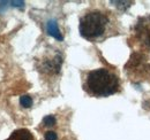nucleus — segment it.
Here are the masks:
<instances>
[{
    "label": "nucleus",
    "mask_w": 150,
    "mask_h": 140,
    "mask_svg": "<svg viewBox=\"0 0 150 140\" xmlns=\"http://www.w3.org/2000/svg\"><path fill=\"white\" fill-rule=\"evenodd\" d=\"M84 86L88 93L94 97H109L118 91L119 79L109 69L99 68L88 74Z\"/></svg>",
    "instance_id": "nucleus-1"
},
{
    "label": "nucleus",
    "mask_w": 150,
    "mask_h": 140,
    "mask_svg": "<svg viewBox=\"0 0 150 140\" xmlns=\"http://www.w3.org/2000/svg\"><path fill=\"white\" fill-rule=\"evenodd\" d=\"M109 18L100 12H90L80 20V34L83 38L93 40L103 35L106 30Z\"/></svg>",
    "instance_id": "nucleus-2"
},
{
    "label": "nucleus",
    "mask_w": 150,
    "mask_h": 140,
    "mask_svg": "<svg viewBox=\"0 0 150 140\" xmlns=\"http://www.w3.org/2000/svg\"><path fill=\"white\" fill-rule=\"evenodd\" d=\"M6 140H35L33 133L27 129L15 130Z\"/></svg>",
    "instance_id": "nucleus-3"
},
{
    "label": "nucleus",
    "mask_w": 150,
    "mask_h": 140,
    "mask_svg": "<svg viewBox=\"0 0 150 140\" xmlns=\"http://www.w3.org/2000/svg\"><path fill=\"white\" fill-rule=\"evenodd\" d=\"M46 31H47V34L50 36H52L53 38H56L57 40H60L61 41L64 39V37H62L60 30H59V28H58V23H57L56 20H50L47 22V24H46Z\"/></svg>",
    "instance_id": "nucleus-4"
},
{
    "label": "nucleus",
    "mask_w": 150,
    "mask_h": 140,
    "mask_svg": "<svg viewBox=\"0 0 150 140\" xmlns=\"http://www.w3.org/2000/svg\"><path fill=\"white\" fill-rule=\"evenodd\" d=\"M20 104H21L22 107H24V108H29V107L33 106V99L29 95H22L20 98Z\"/></svg>",
    "instance_id": "nucleus-5"
},
{
    "label": "nucleus",
    "mask_w": 150,
    "mask_h": 140,
    "mask_svg": "<svg viewBox=\"0 0 150 140\" xmlns=\"http://www.w3.org/2000/svg\"><path fill=\"white\" fill-rule=\"evenodd\" d=\"M43 123L46 126H53L56 124V117L53 115H47L43 118Z\"/></svg>",
    "instance_id": "nucleus-6"
},
{
    "label": "nucleus",
    "mask_w": 150,
    "mask_h": 140,
    "mask_svg": "<svg viewBox=\"0 0 150 140\" xmlns=\"http://www.w3.org/2000/svg\"><path fill=\"white\" fill-rule=\"evenodd\" d=\"M44 139L45 140H57L58 139V136H57L56 132H53V131H47V132L45 133Z\"/></svg>",
    "instance_id": "nucleus-7"
},
{
    "label": "nucleus",
    "mask_w": 150,
    "mask_h": 140,
    "mask_svg": "<svg viewBox=\"0 0 150 140\" xmlns=\"http://www.w3.org/2000/svg\"><path fill=\"white\" fill-rule=\"evenodd\" d=\"M11 4H12L14 7H22V6L24 5V2H23V1H12Z\"/></svg>",
    "instance_id": "nucleus-8"
}]
</instances>
